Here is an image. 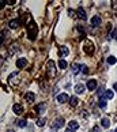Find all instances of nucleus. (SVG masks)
Returning a JSON list of instances; mask_svg holds the SVG:
<instances>
[{
    "instance_id": "1",
    "label": "nucleus",
    "mask_w": 117,
    "mask_h": 132,
    "mask_svg": "<svg viewBox=\"0 0 117 132\" xmlns=\"http://www.w3.org/2000/svg\"><path fill=\"white\" fill-rule=\"evenodd\" d=\"M37 31H38V29H37V25L34 23L33 21L27 25V33H29V38L33 41V40H36V36H37Z\"/></svg>"
},
{
    "instance_id": "2",
    "label": "nucleus",
    "mask_w": 117,
    "mask_h": 132,
    "mask_svg": "<svg viewBox=\"0 0 117 132\" xmlns=\"http://www.w3.org/2000/svg\"><path fill=\"white\" fill-rule=\"evenodd\" d=\"M65 124V120L63 119V117H57V119H55V121H53V124H52V128L53 131H57V129H60L63 128Z\"/></svg>"
},
{
    "instance_id": "3",
    "label": "nucleus",
    "mask_w": 117,
    "mask_h": 132,
    "mask_svg": "<svg viewBox=\"0 0 117 132\" xmlns=\"http://www.w3.org/2000/svg\"><path fill=\"white\" fill-rule=\"evenodd\" d=\"M68 100H70V98H68V94H67V93H61V94H58V95L56 97V101L58 102V104H65Z\"/></svg>"
},
{
    "instance_id": "4",
    "label": "nucleus",
    "mask_w": 117,
    "mask_h": 132,
    "mask_svg": "<svg viewBox=\"0 0 117 132\" xmlns=\"http://www.w3.org/2000/svg\"><path fill=\"white\" fill-rule=\"evenodd\" d=\"M101 23H102V19H101L98 15H95V16L91 18V26H93V27H98Z\"/></svg>"
},
{
    "instance_id": "5",
    "label": "nucleus",
    "mask_w": 117,
    "mask_h": 132,
    "mask_svg": "<svg viewBox=\"0 0 117 132\" xmlns=\"http://www.w3.org/2000/svg\"><path fill=\"white\" fill-rule=\"evenodd\" d=\"M25 100L29 102V104H31V102L36 101V94H34L33 91H29V93H26V94H25Z\"/></svg>"
},
{
    "instance_id": "6",
    "label": "nucleus",
    "mask_w": 117,
    "mask_h": 132,
    "mask_svg": "<svg viewBox=\"0 0 117 132\" xmlns=\"http://www.w3.org/2000/svg\"><path fill=\"white\" fill-rule=\"evenodd\" d=\"M86 87H87V90H90V91L95 90V89H97V80H95V79H90L89 82H87Z\"/></svg>"
},
{
    "instance_id": "7",
    "label": "nucleus",
    "mask_w": 117,
    "mask_h": 132,
    "mask_svg": "<svg viewBox=\"0 0 117 132\" xmlns=\"http://www.w3.org/2000/svg\"><path fill=\"white\" fill-rule=\"evenodd\" d=\"M12 112H14L15 114H22V113H23V108H22V105H21V104H14Z\"/></svg>"
},
{
    "instance_id": "8",
    "label": "nucleus",
    "mask_w": 117,
    "mask_h": 132,
    "mask_svg": "<svg viewBox=\"0 0 117 132\" xmlns=\"http://www.w3.org/2000/svg\"><path fill=\"white\" fill-rule=\"evenodd\" d=\"M26 65H27V60H26V59L19 57L18 60H16V67H18V68H25Z\"/></svg>"
},
{
    "instance_id": "9",
    "label": "nucleus",
    "mask_w": 117,
    "mask_h": 132,
    "mask_svg": "<svg viewBox=\"0 0 117 132\" xmlns=\"http://www.w3.org/2000/svg\"><path fill=\"white\" fill-rule=\"evenodd\" d=\"M76 14H78V18H80L82 19V21H86V19H87V15H86V12H85V10L83 8H78L76 10Z\"/></svg>"
},
{
    "instance_id": "10",
    "label": "nucleus",
    "mask_w": 117,
    "mask_h": 132,
    "mask_svg": "<svg viewBox=\"0 0 117 132\" xmlns=\"http://www.w3.org/2000/svg\"><path fill=\"white\" fill-rule=\"evenodd\" d=\"M85 90H86V86L82 85V83H78V85L75 86V93L76 94H83Z\"/></svg>"
},
{
    "instance_id": "11",
    "label": "nucleus",
    "mask_w": 117,
    "mask_h": 132,
    "mask_svg": "<svg viewBox=\"0 0 117 132\" xmlns=\"http://www.w3.org/2000/svg\"><path fill=\"white\" fill-rule=\"evenodd\" d=\"M78 128H79V123L75 120H71L70 123H68V129H71V131H76Z\"/></svg>"
},
{
    "instance_id": "12",
    "label": "nucleus",
    "mask_w": 117,
    "mask_h": 132,
    "mask_svg": "<svg viewBox=\"0 0 117 132\" xmlns=\"http://www.w3.org/2000/svg\"><path fill=\"white\" fill-rule=\"evenodd\" d=\"M68 53H70V49H68V46L61 45V46H60V55H61V57H67V56H68Z\"/></svg>"
},
{
    "instance_id": "13",
    "label": "nucleus",
    "mask_w": 117,
    "mask_h": 132,
    "mask_svg": "<svg viewBox=\"0 0 117 132\" xmlns=\"http://www.w3.org/2000/svg\"><path fill=\"white\" fill-rule=\"evenodd\" d=\"M45 109H46V104H45V102H41L40 105L36 106V112H37V113H42V112H45Z\"/></svg>"
},
{
    "instance_id": "14",
    "label": "nucleus",
    "mask_w": 117,
    "mask_h": 132,
    "mask_svg": "<svg viewBox=\"0 0 117 132\" xmlns=\"http://www.w3.org/2000/svg\"><path fill=\"white\" fill-rule=\"evenodd\" d=\"M8 26H10V29H16L19 26V21L18 19H11V21L8 22Z\"/></svg>"
},
{
    "instance_id": "15",
    "label": "nucleus",
    "mask_w": 117,
    "mask_h": 132,
    "mask_svg": "<svg viewBox=\"0 0 117 132\" xmlns=\"http://www.w3.org/2000/svg\"><path fill=\"white\" fill-rule=\"evenodd\" d=\"M101 123H102V127H104V128H109L110 127V120L108 119V117H102Z\"/></svg>"
},
{
    "instance_id": "16",
    "label": "nucleus",
    "mask_w": 117,
    "mask_h": 132,
    "mask_svg": "<svg viewBox=\"0 0 117 132\" xmlns=\"http://www.w3.org/2000/svg\"><path fill=\"white\" fill-rule=\"evenodd\" d=\"M78 104H79L78 97H71V98H70V105H71L72 108H75V106H78Z\"/></svg>"
},
{
    "instance_id": "17",
    "label": "nucleus",
    "mask_w": 117,
    "mask_h": 132,
    "mask_svg": "<svg viewBox=\"0 0 117 132\" xmlns=\"http://www.w3.org/2000/svg\"><path fill=\"white\" fill-rule=\"evenodd\" d=\"M113 95H114V93L112 91V90H106L105 94H104V97H105L106 100H112V98H113Z\"/></svg>"
},
{
    "instance_id": "18",
    "label": "nucleus",
    "mask_w": 117,
    "mask_h": 132,
    "mask_svg": "<svg viewBox=\"0 0 117 132\" xmlns=\"http://www.w3.org/2000/svg\"><path fill=\"white\" fill-rule=\"evenodd\" d=\"M16 123H18V127H19V128H25L26 124H27V121H26V119H21V120H18Z\"/></svg>"
},
{
    "instance_id": "19",
    "label": "nucleus",
    "mask_w": 117,
    "mask_h": 132,
    "mask_svg": "<svg viewBox=\"0 0 117 132\" xmlns=\"http://www.w3.org/2000/svg\"><path fill=\"white\" fill-rule=\"evenodd\" d=\"M116 63H117V57L116 56H109L108 57V64L113 65V64H116Z\"/></svg>"
},
{
    "instance_id": "20",
    "label": "nucleus",
    "mask_w": 117,
    "mask_h": 132,
    "mask_svg": "<svg viewBox=\"0 0 117 132\" xmlns=\"http://www.w3.org/2000/svg\"><path fill=\"white\" fill-rule=\"evenodd\" d=\"M48 65H49V71H51V75L55 74V63H53L52 60L48 61Z\"/></svg>"
},
{
    "instance_id": "21",
    "label": "nucleus",
    "mask_w": 117,
    "mask_h": 132,
    "mask_svg": "<svg viewBox=\"0 0 117 132\" xmlns=\"http://www.w3.org/2000/svg\"><path fill=\"white\" fill-rule=\"evenodd\" d=\"M58 67H60V70H65L67 68V61L64 60V59H61V60L58 61Z\"/></svg>"
},
{
    "instance_id": "22",
    "label": "nucleus",
    "mask_w": 117,
    "mask_h": 132,
    "mask_svg": "<svg viewBox=\"0 0 117 132\" xmlns=\"http://www.w3.org/2000/svg\"><path fill=\"white\" fill-rule=\"evenodd\" d=\"M98 105H99L101 109H105V108H106V101H105V98H99Z\"/></svg>"
},
{
    "instance_id": "23",
    "label": "nucleus",
    "mask_w": 117,
    "mask_h": 132,
    "mask_svg": "<svg viewBox=\"0 0 117 132\" xmlns=\"http://www.w3.org/2000/svg\"><path fill=\"white\" fill-rule=\"evenodd\" d=\"M45 123H46V119H45V117H41V119L37 121V125L38 127H44V125H45Z\"/></svg>"
},
{
    "instance_id": "24",
    "label": "nucleus",
    "mask_w": 117,
    "mask_h": 132,
    "mask_svg": "<svg viewBox=\"0 0 117 132\" xmlns=\"http://www.w3.org/2000/svg\"><path fill=\"white\" fill-rule=\"evenodd\" d=\"M79 68H80L79 64H72V72H74V74H78V72H79Z\"/></svg>"
},
{
    "instance_id": "25",
    "label": "nucleus",
    "mask_w": 117,
    "mask_h": 132,
    "mask_svg": "<svg viewBox=\"0 0 117 132\" xmlns=\"http://www.w3.org/2000/svg\"><path fill=\"white\" fill-rule=\"evenodd\" d=\"M91 132H102V131H101V128L98 125H95V127H93V128H91Z\"/></svg>"
},
{
    "instance_id": "26",
    "label": "nucleus",
    "mask_w": 117,
    "mask_h": 132,
    "mask_svg": "<svg viewBox=\"0 0 117 132\" xmlns=\"http://www.w3.org/2000/svg\"><path fill=\"white\" fill-rule=\"evenodd\" d=\"M80 68H82V72H83V74H87V72H89V70H87V65H80Z\"/></svg>"
},
{
    "instance_id": "27",
    "label": "nucleus",
    "mask_w": 117,
    "mask_h": 132,
    "mask_svg": "<svg viewBox=\"0 0 117 132\" xmlns=\"http://www.w3.org/2000/svg\"><path fill=\"white\" fill-rule=\"evenodd\" d=\"M68 16H71V18L75 16V11H74V10H68Z\"/></svg>"
},
{
    "instance_id": "28",
    "label": "nucleus",
    "mask_w": 117,
    "mask_h": 132,
    "mask_svg": "<svg viewBox=\"0 0 117 132\" xmlns=\"http://www.w3.org/2000/svg\"><path fill=\"white\" fill-rule=\"evenodd\" d=\"M113 89H114V90L117 91V82H116V83H114V85H113Z\"/></svg>"
},
{
    "instance_id": "29",
    "label": "nucleus",
    "mask_w": 117,
    "mask_h": 132,
    "mask_svg": "<svg viewBox=\"0 0 117 132\" xmlns=\"http://www.w3.org/2000/svg\"><path fill=\"white\" fill-rule=\"evenodd\" d=\"M7 132H15V131H12V129H8Z\"/></svg>"
},
{
    "instance_id": "30",
    "label": "nucleus",
    "mask_w": 117,
    "mask_h": 132,
    "mask_svg": "<svg viewBox=\"0 0 117 132\" xmlns=\"http://www.w3.org/2000/svg\"><path fill=\"white\" fill-rule=\"evenodd\" d=\"M65 132H74V131H71V129H67Z\"/></svg>"
},
{
    "instance_id": "31",
    "label": "nucleus",
    "mask_w": 117,
    "mask_h": 132,
    "mask_svg": "<svg viewBox=\"0 0 117 132\" xmlns=\"http://www.w3.org/2000/svg\"><path fill=\"white\" fill-rule=\"evenodd\" d=\"M114 132H117V128H116V131H114Z\"/></svg>"
}]
</instances>
